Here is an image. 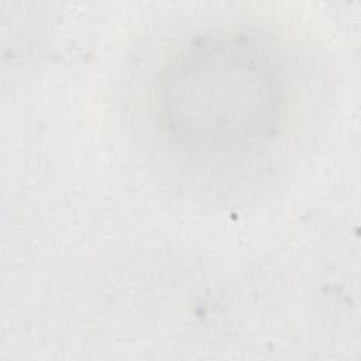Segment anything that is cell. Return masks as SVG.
<instances>
[{
	"instance_id": "obj_1",
	"label": "cell",
	"mask_w": 361,
	"mask_h": 361,
	"mask_svg": "<svg viewBox=\"0 0 361 361\" xmlns=\"http://www.w3.org/2000/svg\"><path fill=\"white\" fill-rule=\"evenodd\" d=\"M244 37L192 42L162 72L155 109L178 144L235 152L269 140L285 104L282 78L271 55Z\"/></svg>"
}]
</instances>
